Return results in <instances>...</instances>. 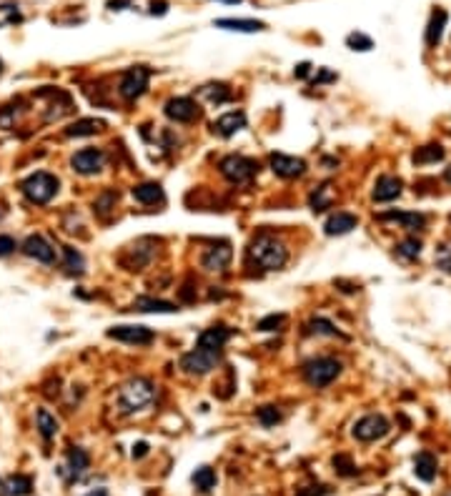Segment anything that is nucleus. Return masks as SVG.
<instances>
[{"mask_svg": "<svg viewBox=\"0 0 451 496\" xmlns=\"http://www.w3.org/2000/svg\"><path fill=\"white\" fill-rule=\"evenodd\" d=\"M306 333H316V336H339V339H344V333H341L328 319H324V316H316V319L308 321Z\"/></svg>", "mask_w": 451, "mask_h": 496, "instance_id": "nucleus-32", "label": "nucleus"}, {"mask_svg": "<svg viewBox=\"0 0 451 496\" xmlns=\"http://www.w3.org/2000/svg\"><path fill=\"white\" fill-rule=\"evenodd\" d=\"M105 336L121 344H131V346H148L156 341V333L148 326H138V324H123V326H113L105 331Z\"/></svg>", "mask_w": 451, "mask_h": 496, "instance_id": "nucleus-9", "label": "nucleus"}, {"mask_svg": "<svg viewBox=\"0 0 451 496\" xmlns=\"http://www.w3.org/2000/svg\"><path fill=\"white\" fill-rule=\"evenodd\" d=\"M328 494V486H306V489L296 491V496H326Z\"/></svg>", "mask_w": 451, "mask_h": 496, "instance_id": "nucleus-43", "label": "nucleus"}, {"mask_svg": "<svg viewBox=\"0 0 451 496\" xmlns=\"http://www.w3.org/2000/svg\"><path fill=\"white\" fill-rule=\"evenodd\" d=\"M389 431H391V424L386 421V416H381V414H366V416H361L359 421L353 424L351 434L356 441H379Z\"/></svg>", "mask_w": 451, "mask_h": 496, "instance_id": "nucleus-8", "label": "nucleus"}, {"mask_svg": "<svg viewBox=\"0 0 451 496\" xmlns=\"http://www.w3.org/2000/svg\"><path fill=\"white\" fill-rule=\"evenodd\" d=\"M30 489H33V481H30V477H10L6 484H3V494L6 496H26L30 494Z\"/></svg>", "mask_w": 451, "mask_h": 496, "instance_id": "nucleus-31", "label": "nucleus"}, {"mask_svg": "<svg viewBox=\"0 0 451 496\" xmlns=\"http://www.w3.org/2000/svg\"><path fill=\"white\" fill-rule=\"evenodd\" d=\"M166 8H168V3H163V0H158V3H153V8H150V13L153 15H163L166 13Z\"/></svg>", "mask_w": 451, "mask_h": 496, "instance_id": "nucleus-46", "label": "nucleus"}, {"mask_svg": "<svg viewBox=\"0 0 451 496\" xmlns=\"http://www.w3.org/2000/svg\"><path fill=\"white\" fill-rule=\"evenodd\" d=\"M6 213H8V209H6V206H3V203H0V221L6 218Z\"/></svg>", "mask_w": 451, "mask_h": 496, "instance_id": "nucleus-49", "label": "nucleus"}, {"mask_svg": "<svg viewBox=\"0 0 451 496\" xmlns=\"http://www.w3.org/2000/svg\"><path fill=\"white\" fill-rule=\"evenodd\" d=\"M218 170H221V176L229 183H233V186H246V183H251L258 176V163L249 156L231 153V156L221 158Z\"/></svg>", "mask_w": 451, "mask_h": 496, "instance_id": "nucleus-6", "label": "nucleus"}, {"mask_svg": "<svg viewBox=\"0 0 451 496\" xmlns=\"http://www.w3.org/2000/svg\"><path fill=\"white\" fill-rule=\"evenodd\" d=\"M191 481H193V486H196L201 494H209V491L216 489V471L211 469V466H198L196 471H193V477H191Z\"/></svg>", "mask_w": 451, "mask_h": 496, "instance_id": "nucleus-28", "label": "nucleus"}, {"mask_svg": "<svg viewBox=\"0 0 451 496\" xmlns=\"http://www.w3.org/2000/svg\"><path fill=\"white\" fill-rule=\"evenodd\" d=\"M201 96H206V98H209L211 103H216V105H223V103H229V100H233V93H231V88H229L226 83L203 85V88H201Z\"/></svg>", "mask_w": 451, "mask_h": 496, "instance_id": "nucleus-30", "label": "nucleus"}, {"mask_svg": "<svg viewBox=\"0 0 451 496\" xmlns=\"http://www.w3.org/2000/svg\"><path fill=\"white\" fill-rule=\"evenodd\" d=\"M131 196L136 198L138 203H143V206H156V203H163L166 201V193H163V186L156 181H145V183H138L133 186Z\"/></svg>", "mask_w": 451, "mask_h": 496, "instance_id": "nucleus-20", "label": "nucleus"}, {"mask_svg": "<svg viewBox=\"0 0 451 496\" xmlns=\"http://www.w3.org/2000/svg\"><path fill=\"white\" fill-rule=\"evenodd\" d=\"M20 251H23L28 258H33V261H38V263H46V266H53V263H55V248L38 233L28 236L26 241L20 243Z\"/></svg>", "mask_w": 451, "mask_h": 496, "instance_id": "nucleus-14", "label": "nucleus"}, {"mask_svg": "<svg viewBox=\"0 0 451 496\" xmlns=\"http://www.w3.org/2000/svg\"><path fill=\"white\" fill-rule=\"evenodd\" d=\"M133 311H141V314H176L178 306L163 299H153V296H138L133 301Z\"/></svg>", "mask_w": 451, "mask_h": 496, "instance_id": "nucleus-22", "label": "nucleus"}, {"mask_svg": "<svg viewBox=\"0 0 451 496\" xmlns=\"http://www.w3.org/2000/svg\"><path fill=\"white\" fill-rule=\"evenodd\" d=\"M401 188H404L401 178H396V176H381L379 181L373 183L371 198H373L376 203H389V201H393V198H399V196H401Z\"/></svg>", "mask_w": 451, "mask_h": 496, "instance_id": "nucleus-19", "label": "nucleus"}, {"mask_svg": "<svg viewBox=\"0 0 451 496\" xmlns=\"http://www.w3.org/2000/svg\"><path fill=\"white\" fill-rule=\"evenodd\" d=\"M444 158V148L439 143H432V145H424V148H418L416 153H414V163L424 166V163H436V161H441Z\"/></svg>", "mask_w": 451, "mask_h": 496, "instance_id": "nucleus-33", "label": "nucleus"}, {"mask_svg": "<svg viewBox=\"0 0 451 496\" xmlns=\"http://www.w3.org/2000/svg\"><path fill=\"white\" fill-rule=\"evenodd\" d=\"M283 326H286V314H268L256 324L258 331H281Z\"/></svg>", "mask_w": 451, "mask_h": 496, "instance_id": "nucleus-36", "label": "nucleus"}, {"mask_svg": "<svg viewBox=\"0 0 451 496\" xmlns=\"http://www.w3.org/2000/svg\"><path fill=\"white\" fill-rule=\"evenodd\" d=\"M213 26L221 28V30H233V33H261V30H266V23L251 18H218Z\"/></svg>", "mask_w": 451, "mask_h": 496, "instance_id": "nucleus-21", "label": "nucleus"}, {"mask_svg": "<svg viewBox=\"0 0 451 496\" xmlns=\"http://www.w3.org/2000/svg\"><path fill=\"white\" fill-rule=\"evenodd\" d=\"M71 168L78 176H96L105 168V153L100 148H80L71 156Z\"/></svg>", "mask_w": 451, "mask_h": 496, "instance_id": "nucleus-10", "label": "nucleus"}, {"mask_svg": "<svg viewBox=\"0 0 451 496\" xmlns=\"http://www.w3.org/2000/svg\"><path fill=\"white\" fill-rule=\"evenodd\" d=\"M231 339V328L223 326V324H216V326L206 328V331L198 336V346H209V348H223L226 341Z\"/></svg>", "mask_w": 451, "mask_h": 496, "instance_id": "nucleus-24", "label": "nucleus"}, {"mask_svg": "<svg viewBox=\"0 0 451 496\" xmlns=\"http://www.w3.org/2000/svg\"><path fill=\"white\" fill-rule=\"evenodd\" d=\"M246 128V113L243 111H231V113H223L221 118L213 121V133L221 138H231L236 136L238 131Z\"/></svg>", "mask_w": 451, "mask_h": 496, "instance_id": "nucleus-17", "label": "nucleus"}, {"mask_svg": "<svg viewBox=\"0 0 451 496\" xmlns=\"http://www.w3.org/2000/svg\"><path fill=\"white\" fill-rule=\"evenodd\" d=\"M116 203H118V191H103V193L96 198V203H93V211L98 215H108L116 209Z\"/></svg>", "mask_w": 451, "mask_h": 496, "instance_id": "nucleus-35", "label": "nucleus"}, {"mask_svg": "<svg viewBox=\"0 0 451 496\" xmlns=\"http://www.w3.org/2000/svg\"><path fill=\"white\" fill-rule=\"evenodd\" d=\"M346 46L351 48V51H371L373 48V40L369 38V35H364V33H351L346 38Z\"/></svg>", "mask_w": 451, "mask_h": 496, "instance_id": "nucleus-40", "label": "nucleus"}, {"mask_svg": "<svg viewBox=\"0 0 451 496\" xmlns=\"http://www.w3.org/2000/svg\"><path fill=\"white\" fill-rule=\"evenodd\" d=\"M148 80H150V71L145 66H133L121 76V83H118V93L123 100H138L148 91Z\"/></svg>", "mask_w": 451, "mask_h": 496, "instance_id": "nucleus-7", "label": "nucleus"}, {"mask_svg": "<svg viewBox=\"0 0 451 496\" xmlns=\"http://www.w3.org/2000/svg\"><path fill=\"white\" fill-rule=\"evenodd\" d=\"M256 418L261 421V426H266V429H271V426H276L278 421H281V411L276 409V406H261L258 411H256Z\"/></svg>", "mask_w": 451, "mask_h": 496, "instance_id": "nucleus-37", "label": "nucleus"}, {"mask_svg": "<svg viewBox=\"0 0 451 496\" xmlns=\"http://www.w3.org/2000/svg\"><path fill=\"white\" fill-rule=\"evenodd\" d=\"M331 203H334V191H331V183H321L319 188L308 196V206L314 213H321V211L331 209Z\"/></svg>", "mask_w": 451, "mask_h": 496, "instance_id": "nucleus-27", "label": "nucleus"}, {"mask_svg": "<svg viewBox=\"0 0 451 496\" xmlns=\"http://www.w3.org/2000/svg\"><path fill=\"white\" fill-rule=\"evenodd\" d=\"M153 398H156V384L145 376H133L118 389V411L131 416V414L148 409Z\"/></svg>", "mask_w": 451, "mask_h": 496, "instance_id": "nucleus-2", "label": "nucleus"}, {"mask_svg": "<svg viewBox=\"0 0 451 496\" xmlns=\"http://www.w3.org/2000/svg\"><path fill=\"white\" fill-rule=\"evenodd\" d=\"M356 226H359V218H356V215L348 213V211H336V213L328 215L326 223H324V233L326 236H346V233H351Z\"/></svg>", "mask_w": 451, "mask_h": 496, "instance_id": "nucleus-16", "label": "nucleus"}, {"mask_svg": "<svg viewBox=\"0 0 451 496\" xmlns=\"http://www.w3.org/2000/svg\"><path fill=\"white\" fill-rule=\"evenodd\" d=\"M88 469H91V457H88V451L80 449V446H71L66 454V466L60 469V474H63L68 481H78Z\"/></svg>", "mask_w": 451, "mask_h": 496, "instance_id": "nucleus-15", "label": "nucleus"}, {"mask_svg": "<svg viewBox=\"0 0 451 496\" xmlns=\"http://www.w3.org/2000/svg\"><path fill=\"white\" fill-rule=\"evenodd\" d=\"M268 163H271V170H274L278 178H301L303 173L308 170L306 161L303 158H296V156H286V153H271L268 156Z\"/></svg>", "mask_w": 451, "mask_h": 496, "instance_id": "nucleus-12", "label": "nucleus"}, {"mask_svg": "<svg viewBox=\"0 0 451 496\" xmlns=\"http://www.w3.org/2000/svg\"><path fill=\"white\" fill-rule=\"evenodd\" d=\"M103 131V121L98 118H80L76 123H71L66 128L68 138H85V136H96V133Z\"/></svg>", "mask_w": 451, "mask_h": 496, "instance_id": "nucleus-25", "label": "nucleus"}, {"mask_svg": "<svg viewBox=\"0 0 451 496\" xmlns=\"http://www.w3.org/2000/svg\"><path fill=\"white\" fill-rule=\"evenodd\" d=\"M18 248V243H15L13 236L8 233H0V258H6V256H10Z\"/></svg>", "mask_w": 451, "mask_h": 496, "instance_id": "nucleus-42", "label": "nucleus"}, {"mask_svg": "<svg viewBox=\"0 0 451 496\" xmlns=\"http://www.w3.org/2000/svg\"><path fill=\"white\" fill-rule=\"evenodd\" d=\"M231 243L229 241H221V243H213L211 248H206V254L201 256V266L209 271V274H221L226 271L231 263Z\"/></svg>", "mask_w": 451, "mask_h": 496, "instance_id": "nucleus-13", "label": "nucleus"}, {"mask_svg": "<svg viewBox=\"0 0 451 496\" xmlns=\"http://www.w3.org/2000/svg\"><path fill=\"white\" fill-rule=\"evenodd\" d=\"M381 221H393L399 223L406 231H424L426 229V215L416 213V211H386L379 215Z\"/></svg>", "mask_w": 451, "mask_h": 496, "instance_id": "nucleus-18", "label": "nucleus"}, {"mask_svg": "<svg viewBox=\"0 0 451 496\" xmlns=\"http://www.w3.org/2000/svg\"><path fill=\"white\" fill-rule=\"evenodd\" d=\"M63 256H66L68 274H76V276L83 274V271H85V258H83V254H80V251H76V248L66 246V248H63Z\"/></svg>", "mask_w": 451, "mask_h": 496, "instance_id": "nucleus-34", "label": "nucleus"}, {"mask_svg": "<svg viewBox=\"0 0 451 496\" xmlns=\"http://www.w3.org/2000/svg\"><path fill=\"white\" fill-rule=\"evenodd\" d=\"M85 496H108V491H105V489H93V491H88Z\"/></svg>", "mask_w": 451, "mask_h": 496, "instance_id": "nucleus-47", "label": "nucleus"}, {"mask_svg": "<svg viewBox=\"0 0 451 496\" xmlns=\"http://www.w3.org/2000/svg\"><path fill=\"white\" fill-rule=\"evenodd\" d=\"M446 10H441V8H436L432 13V18H429V26H426V46L434 48L441 40V35H444V26H446Z\"/></svg>", "mask_w": 451, "mask_h": 496, "instance_id": "nucleus-26", "label": "nucleus"}, {"mask_svg": "<svg viewBox=\"0 0 451 496\" xmlns=\"http://www.w3.org/2000/svg\"><path fill=\"white\" fill-rule=\"evenodd\" d=\"M35 424H38L40 436L46 439V441H51V439L58 434V418L53 416L48 409H38V411H35Z\"/></svg>", "mask_w": 451, "mask_h": 496, "instance_id": "nucleus-29", "label": "nucleus"}, {"mask_svg": "<svg viewBox=\"0 0 451 496\" xmlns=\"http://www.w3.org/2000/svg\"><path fill=\"white\" fill-rule=\"evenodd\" d=\"M0 73H3V63H0Z\"/></svg>", "mask_w": 451, "mask_h": 496, "instance_id": "nucleus-50", "label": "nucleus"}, {"mask_svg": "<svg viewBox=\"0 0 451 496\" xmlns=\"http://www.w3.org/2000/svg\"><path fill=\"white\" fill-rule=\"evenodd\" d=\"M444 181H446V183H451V166L444 170Z\"/></svg>", "mask_w": 451, "mask_h": 496, "instance_id": "nucleus-48", "label": "nucleus"}, {"mask_svg": "<svg viewBox=\"0 0 451 496\" xmlns=\"http://www.w3.org/2000/svg\"><path fill=\"white\" fill-rule=\"evenodd\" d=\"M396 254L404 256V258H418V254H421V241H418V238H406V241H401L399 246H396Z\"/></svg>", "mask_w": 451, "mask_h": 496, "instance_id": "nucleus-39", "label": "nucleus"}, {"mask_svg": "<svg viewBox=\"0 0 451 496\" xmlns=\"http://www.w3.org/2000/svg\"><path fill=\"white\" fill-rule=\"evenodd\" d=\"M249 261L256 263L263 271H278L286 266L288 261V248L281 238H276L271 233H258L254 241L249 243Z\"/></svg>", "mask_w": 451, "mask_h": 496, "instance_id": "nucleus-1", "label": "nucleus"}, {"mask_svg": "<svg viewBox=\"0 0 451 496\" xmlns=\"http://www.w3.org/2000/svg\"><path fill=\"white\" fill-rule=\"evenodd\" d=\"M446 496H451V494H446Z\"/></svg>", "mask_w": 451, "mask_h": 496, "instance_id": "nucleus-51", "label": "nucleus"}, {"mask_svg": "<svg viewBox=\"0 0 451 496\" xmlns=\"http://www.w3.org/2000/svg\"><path fill=\"white\" fill-rule=\"evenodd\" d=\"M436 266L446 274H451V241L449 243H441L436 248Z\"/></svg>", "mask_w": 451, "mask_h": 496, "instance_id": "nucleus-41", "label": "nucleus"}, {"mask_svg": "<svg viewBox=\"0 0 451 496\" xmlns=\"http://www.w3.org/2000/svg\"><path fill=\"white\" fill-rule=\"evenodd\" d=\"M344 371V364H341L336 356H314L308 359L306 364L301 366V376L311 389H326L331 386Z\"/></svg>", "mask_w": 451, "mask_h": 496, "instance_id": "nucleus-3", "label": "nucleus"}, {"mask_svg": "<svg viewBox=\"0 0 451 496\" xmlns=\"http://www.w3.org/2000/svg\"><path fill=\"white\" fill-rule=\"evenodd\" d=\"M308 71H311V63H299V66H296V71H294V76H296V78H306Z\"/></svg>", "mask_w": 451, "mask_h": 496, "instance_id": "nucleus-45", "label": "nucleus"}, {"mask_svg": "<svg viewBox=\"0 0 451 496\" xmlns=\"http://www.w3.org/2000/svg\"><path fill=\"white\" fill-rule=\"evenodd\" d=\"M163 113L173 123H193V121H198V116H201V108H198L196 100L188 98V96H176V98H170L168 103L163 105Z\"/></svg>", "mask_w": 451, "mask_h": 496, "instance_id": "nucleus-11", "label": "nucleus"}, {"mask_svg": "<svg viewBox=\"0 0 451 496\" xmlns=\"http://www.w3.org/2000/svg\"><path fill=\"white\" fill-rule=\"evenodd\" d=\"M131 454H133V459H143L145 454H148V444H145V441H138V444L133 446Z\"/></svg>", "mask_w": 451, "mask_h": 496, "instance_id": "nucleus-44", "label": "nucleus"}, {"mask_svg": "<svg viewBox=\"0 0 451 496\" xmlns=\"http://www.w3.org/2000/svg\"><path fill=\"white\" fill-rule=\"evenodd\" d=\"M20 191H23V196L30 203L46 206V203H51L53 198L58 196L60 181L58 176H53L48 170H35V173H30L26 181L20 183Z\"/></svg>", "mask_w": 451, "mask_h": 496, "instance_id": "nucleus-4", "label": "nucleus"}, {"mask_svg": "<svg viewBox=\"0 0 451 496\" xmlns=\"http://www.w3.org/2000/svg\"><path fill=\"white\" fill-rule=\"evenodd\" d=\"M223 359V348H209V346H198L191 348L188 353L181 356V371L188 373V376H206L221 364Z\"/></svg>", "mask_w": 451, "mask_h": 496, "instance_id": "nucleus-5", "label": "nucleus"}, {"mask_svg": "<svg viewBox=\"0 0 451 496\" xmlns=\"http://www.w3.org/2000/svg\"><path fill=\"white\" fill-rule=\"evenodd\" d=\"M436 471H439V461L434 454H429V451L416 454V459H414V474H416L421 481H434V479H436Z\"/></svg>", "mask_w": 451, "mask_h": 496, "instance_id": "nucleus-23", "label": "nucleus"}, {"mask_svg": "<svg viewBox=\"0 0 451 496\" xmlns=\"http://www.w3.org/2000/svg\"><path fill=\"white\" fill-rule=\"evenodd\" d=\"M334 469L339 477H356L359 474V469H356V463L351 461V457H346V454H339V457H334Z\"/></svg>", "mask_w": 451, "mask_h": 496, "instance_id": "nucleus-38", "label": "nucleus"}]
</instances>
